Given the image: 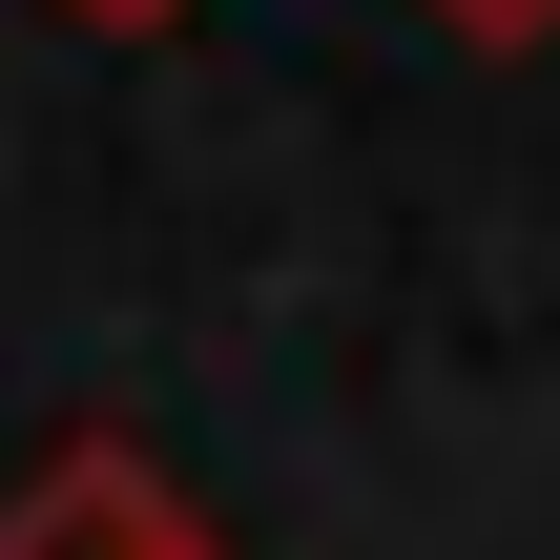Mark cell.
I'll use <instances>...</instances> for the list:
<instances>
[{
	"instance_id": "1",
	"label": "cell",
	"mask_w": 560,
	"mask_h": 560,
	"mask_svg": "<svg viewBox=\"0 0 560 560\" xmlns=\"http://www.w3.org/2000/svg\"><path fill=\"white\" fill-rule=\"evenodd\" d=\"M0 560H208V520H187L125 436H62V457L0 499Z\"/></svg>"
},
{
	"instance_id": "2",
	"label": "cell",
	"mask_w": 560,
	"mask_h": 560,
	"mask_svg": "<svg viewBox=\"0 0 560 560\" xmlns=\"http://www.w3.org/2000/svg\"><path fill=\"white\" fill-rule=\"evenodd\" d=\"M436 42H478V62H540V42H560V0H436Z\"/></svg>"
},
{
	"instance_id": "3",
	"label": "cell",
	"mask_w": 560,
	"mask_h": 560,
	"mask_svg": "<svg viewBox=\"0 0 560 560\" xmlns=\"http://www.w3.org/2000/svg\"><path fill=\"white\" fill-rule=\"evenodd\" d=\"M62 21H83V42H166L187 0H62Z\"/></svg>"
}]
</instances>
